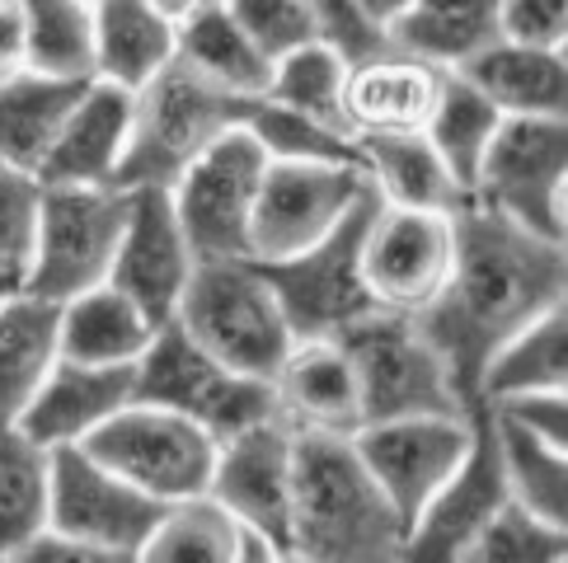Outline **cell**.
<instances>
[{"label": "cell", "instance_id": "6da1fadb", "mask_svg": "<svg viewBox=\"0 0 568 563\" xmlns=\"http://www.w3.org/2000/svg\"><path fill=\"white\" fill-rule=\"evenodd\" d=\"M559 300H568L564 239L536 235L489 207L465 203L456 212V254L446 287L414 319L446 357L460 395L484 405L479 371L489 352Z\"/></svg>", "mask_w": 568, "mask_h": 563}, {"label": "cell", "instance_id": "5bb4252c", "mask_svg": "<svg viewBox=\"0 0 568 563\" xmlns=\"http://www.w3.org/2000/svg\"><path fill=\"white\" fill-rule=\"evenodd\" d=\"M475 413H479V405L460 409V413L381 418V422H362L353 432L362 465L372 470L381 493L390 498V508L399 512L404 535H409L414 516L428 508V498L460 465V455L475 437Z\"/></svg>", "mask_w": 568, "mask_h": 563}, {"label": "cell", "instance_id": "836d02e7", "mask_svg": "<svg viewBox=\"0 0 568 563\" xmlns=\"http://www.w3.org/2000/svg\"><path fill=\"white\" fill-rule=\"evenodd\" d=\"M498 123H503V113L470 85V80L456 75V71L442 75V90L433 99L428 123H423V136L433 141L442 165L456 174V184L465 193H470V184H475L479 160H484V151H489Z\"/></svg>", "mask_w": 568, "mask_h": 563}, {"label": "cell", "instance_id": "83f0119b", "mask_svg": "<svg viewBox=\"0 0 568 563\" xmlns=\"http://www.w3.org/2000/svg\"><path fill=\"white\" fill-rule=\"evenodd\" d=\"M94 6V75L141 90L174 62V14L155 0H90Z\"/></svg>", "mask_w": 568, "mask_h": 563}, {"label": "cell", "instance_id": "484cf974", "mask_svg": "<svg viewBox=\"0 0 568 563\" xmlns=\"http://www.w3.org/2000/svg\"><path fill=\"white\" fill-rule=\"evenodd\" d=\"M141 559L151 563H282L268 540H258L221 508L212 493H193L165 502L151 540L141 545Z\"/></svg>", "mask_w": 568, "mask_h": 563}, {"label": "cell", "instance_id": "e0dca14e", "mask_svg": "<svg viewBox=\"0 0 568 563\" xmlns=\"http://www.w3.org/2000/svg\"><path fill=\"white\" fill-rule=\"evenodd\" d=\"M128 193H132L128 221H123V235H118L109 282L123 296H132L155 325H165V319H174L179 300H184V287L197 268V254L174 216L170 188L146 184V188H128Z\"/></svg>", "mask_w": 568, "mask_h": 563}, {"label": "cell", "instance_id": "d4e9b609", "mask_svg": "<svg viewBox=\"0 0 568 563\" xmlns=\"http://www.w3.org/2000/svg\"><path fill=\"white\" fill-rule=\"evenodd\" d=\"M174 62L235 99L263 94L268 66H273L268 57L254 48V38L235 24L226 0H202V6L174 19Z\"/></svg>", "mask_w": 568, "mask_h": 563}, {"label": "cell", "instance_id": "ee69618b", "mask_svg": "<svg viewBox=\"0 0 568 563\" xmlns=\"http://www.w3.org/2000/svg\"><path fill=\"white\" fill-rule=\"evenodd\" d=\"M503 38L540 48H564L568 38V0H503L498 6Z\"/></svg>", "mask_w": 568, "mask_h": 563}, {"label": "cell", "instance_id": "c3c4849f", "mask_svg": "<svg viewBox=\"0 0 568 563\" xmlns=\"http://www.w3.org/2000/svg\"><path fill=\"white\" fill-rule=\"evenodd\" d=\"M10 287H19V277H14V273H0V296H6Z\"/></svg>", "mask_w": 568, "mask_h": 563}, {"label": "cell", "instance_id": "d590c367", "mask_svg": "<svg viewBox=\"0 0 568 563\" xmlns=\"http://www.w3.org/2000/svg\"><path fill=\"white\" fill-rule=\"evenodd\" d=\"M348 66L343 57L311 38V43H301L292 52L273 57L268 66V85H263V99H273L282 109H296L306 117H320V123H329L338 132H348L343 123V90H348Z\"/></svg>", "mask_w": 568, "mask_h": 563}, {"label": "cell", "instance_id": "7c38bea8", "mask_svg": "<svg viewBox=\"0 0 568 563\" xmlns=\"http://www.w3.org/2000/svg\"><path fill=\"white\" fill-rule=\"evenodd\" d=\"M263 165L268 151L245 127H231L179 170L170 203L197 258H250V216Z\"/></svg>", "mask_w": 568, "mask_h": 563}, {"label": "cell", "instance_id": "5b68a950", "mask_svg": "<svg viewBox=\"0 0 568 563\" xmlns=\"http://www.w3.org/2000/svg\"><path fill=\"white\" fill-rule=\"evenodd\" d=\"M132 371H136V399L193 418L197 428L212 432L216 441L245 432L254 422L282 418L268 380L226 367V361L212 357L179 319H165V325L151 334V344L136 357Z\"/></svg>", "mask_w": 568, "mask_h": 563}, {"label": "cell", "instance_id": "603a6c76", "mask_svg": "<svg viewBox=\"0 0 568 563\" xmlns=\"http://www.w3.org/2000/svg\"><path fill=\"white\" fill-rule=\"evenodd\" d=\"M456 75L470 80L503 117H568L564 48L494 38V43L479 48L470 62H460Z\"/></svg>", "mask_w": 568, "mask_h": 563}, {"label": "cell", "instance_id": "e575fe53", "mask_svg": "<svg viewBox=\"0 0 568 563\" xmlns=\"http://www.w3.org/2000/svg\"><path fill=\"white\" fill-rule=\"evenodd\" d=\"M489 428L498 441L507 498L521 502L526 512L555 521V526H568V460H564V451L531 432H521L517 422L498 418L494 409H489Z\"/></svg>", "mask_w": 568, "mask_h": 563}, {"label": "cell", "instance_id": "52a82bcc", "mask_svg": "<svg viewBox=\"0 0 568 563\" xmlns=\"http://www.w3.org/2000/svg\"><path fill=\"white\" fill-rule=\"evenodd\" d=\"M123 184H43L33 249L19 268V287L48 300H71L109 282L113 249L128 221Z\"/></svg>", "mask_w": 568, "mask_h": 563}, {"label": "cell", "instance_id": "4dcf8cb0", "mask_svg": "<svg viewBox=\"0 0 568 563\" xmlns=\"http://www.w3.org/2000/svg\"><path fill=\"white\" fill-rule=\"evenodd\" d=\"M498 6L503 0H414L390 24V43L442 71H456L479 48L503 38Z\"/></svg>", "mask_w": 568, "mask_h": 563}, {"label": "cell", "instance_id": "4fadbf2b", "mask_svg": "<svg viewBox=\"0 0 568 563\" xmlns=\"http://www.w3.org/2000/svg\"><path fill=\"white\" fill-rule=\"evenodd\" d=\"M367 193V174L353 160H268L250 216V258H287L334 231Z\"/></svg>", "mask_w": 568, "mask_h": 563}, {"label": "cell", "instance_id": "3957f363", "mask_svg": "<svg viewBox=\"0 0 568 563\" xmlns=\"http://www.w3.org/2000/svg\"><path fill=\"white\" fill-rule=\"evenodd\" d=\"M174 319L226 367L263 380H273L296 344L254 258H197Z\"/></svg>", "mask_w": 568, "mask_h": 563}, {"label": "cell", "instance_id": "8d00e7d4", "mask_svg": "<svg viewBox=\"0 0 568 563\" xmlns=\"http://www.w3.org/2000/svg\"><path fill=\"white\" fill-rule=\"evenodd\" d=\"M29 33V71L90 80L94 75V6L90 0H19Z\"/></svg>", "mask_w": 568, "mask_h": 563}, {"label": "cell", "instance_id": "2e32d148", "mask_svg": "<svg viewBox=\"0 0 568 563\" xmlns=\"http://www.w3.org/2000/svg\"><path fill=\"white\" fill-rule=\"evenodd\" d=\"M292 474H296L292 422L268 418L216 441V465L207 484V493L221 508L245 531L268 540L282 563L292 559Z\"/></svg>", "mask_w": 568, "mask_h": 563}, {"label": "cell", "instance_id": "7a4b0ae2", "mask_svg": "<svg viewBox=\"0 0 568 563\" xmlns=\"http://www.w3.org/2000/svg\"><path fill=\"white\" fill-rule=\"evenodd\" d=\"M292 559L301 563H395L404 521L362 465L353 437L292 428Z\"/></svg>", "mask_w": 568, "mask_h": 563}, {"label": "cell", "instance_id": "9c48e42d", "mask_svg": "<svg viewBox=\"0 0 568 563\" xmlns=\"http://www.w3.org/2000/svg\"><path fill=\"white\" fill-rule=\"evenodd\" d=\"M99 465L123 474L128 484L151 493L155 502H179L193 493H207L216 465V437L202 432L193 418L174 413L165 405H132L118 409L90 441H80Z\"/></svg>", "mask_w": 568, "mask_h": 563}, {"label": "cell", "instance_id": "f6af8a7d", "mask_svg": "<svg viewBox=\"0 0 568 563\" xmlns=\"http://www.w3.org/2000/svg\"><path fill=\"white\" fill-rule=\"evenodd\" d=\"M29 71V33H24V6L0 0V80Z\"/></svg>", "mask_w": 568, "mask_h": 563}, {"label": "cell", "instance_id": "681fc988", "mask_svg": "<svg viewBox=\"0 0 568 563\" xmlns=\"http://www.w3.org/2000/svg\"><path fill=\"white\" fill-rule=\"evenodd\" d=\"M0 273H6V268H0Z\"/></svg>", "mask_w": 568, "mask_h": 563}, {"label": "cell", "instance_id": "8992f818", "mask_svg": "<svg viewBox=\"0 0 568 563\" xmlns=\"http://www.w3.org/2000/svg\"><path fill=\"white\" fill-rule=\"evenodd\" d=\"M348 352L362 390V422L414 418V413H460L475 409L460 395L452 367L414 315L367 310L343 334H334Z\"/></svg>", "mask_w": 568, "mask_h": 563}, {"label": "cell", "instance_id": "60d3db41", "mask_svg": "<svg viewBox=\"0 0 568 563\" xmlns=\"http://www.w3.org/2000/svg\"><path fill=\"white\" fill-rule=\"evenodd\" d=\"M306 14L315 38L329 43L343 62H362V57H376L390 48V33L367 14L362 0H306Z\"/></svg>", "mask_w": 568, "mask_h": 563}, {"label": "cell", "instance_id": "ffe728a7", "mask_svg": "<svg viewBox=\"0 0 568 563\" xmlns=\"http://www.w3.org/2000/svg\"><path fill=\"white\" fill-rule=\"evenodd\" d=\"M132 136V90L90 75L38 165L43 184H118Z\"/></svg>", "mask_w": 568, "mask_h": 563}, {"label": "cell", "instance_id": "ba28073f", "mask_svg": "<svg viewBox=\"0 0 568 563\" xmlns=\"http://www.w3.org/2000/svg\"><path fill=\"white\" fill-rule=\"evenodd\" d=\"M372 212H376V193L367 184V193L348 207V216L334 231H324L315 245L287 258H268V264L254 258L263 277H268L282 315H287L292 338H334L353 319L376 310L367 282H362V239H367Z\"/></svg>", "mask_w": 568, "mask_h": 563}, {"label": "cell", "instance_id": "277c9868", "mask_svg": "<svg viewBox=\"0 0 568 563\" xmlns=\"http://www.w3.org/2000/svg\"><path fill=\"white\" fill-rule=\"evenodd\" d=\"M250 99H235L226 90L197 80L179 62L155 71L146 85L132 90V136L118 170L123 188H170L179 170L197 160L216 136L240 127Z\"/></svg>", "mask_w": 568, "mask_h": 563}, {"label": "cell", "instance_id": "74e56055", "mask_svg": "<svg viewBox=\"0 0 568 563\" xmlns=\"http://www.w3.org/2000/svg\"><path fill=\"white\" fill-rule=\"evenodd\" d=\"M240 127L268 151V160H353L357 165V141L348 132H338V127L296 113V109H282L263 94H254L245 104Z\"/></svg>", "mask_w": 568, "mask_h": 563}, {"label": "cell", "instance_id": "ac0fdd59", "mask_svg": "<svg viewBox=\"0 0 568 563\" xmlns=\"http://www.w3.org/2000/svg\"><path fill=\"white\" fill-rule=\"evenodd\" d=\"M503 502H507V484H503L498 441H494V428H489V409L479 405L470 447H465L452 479L428 498V508L414 516L399 559L465 563V550L475 545V535L489 526V516L503 508Z\"/></svg>", "mask_w": 568, "mask_h": 563}, {"label": "cell", "instance_id": "44dd1931", "mask_svg": "<svg viewBox=\"0 0 568 563\" xmlns=\"http://www.w3.org/2000/svg\"><path fill=\"white\" fill-rule=\"evenodd\" d=\"M442 66L404 48H385L348 66V90H343V123L348 136H385V132H423L442 90Z\"/></svg>", "mask_w": 568, "mask_h": 563}, {"label": "cell", "instance_id": "1f68e13d", "mask_svg": "<svg viewBox=\"0 0 568 563\" xmlns=\"http://www.w3.org/2000/svg\"><path fill=\"white\" fill-rule=\"evenodd\" d=\"M80 85L85 80L43 75V71H19L10 80H0V160L38 174Z\"/></svg>", "mask_w": 568, "mask_h": 563}, {"label": "cell", "instance_id": "4316f807", "mask_svg": "<svg viewBox=\"0 0 568 563\" xmlns=\"http://www.w3.org/2000/svg\"><path fill=\"white\" fill-rule=\"evenodd\" d=\"M62 306L24 287L0 296V418H19L43 376L62 361Z\"/></svg>", "mask_w": 568, "mask_h": 563}, {"label": "cell", "instance_id": "d6986e66", "mask_svg": "<svg viewBox=\"0 0 568 563\" xmlns=\"http://www.w3.org/2000/svg\"><path fill=\"white\" fill-rule=\"evenodd\" d=\"M136 399V371L132 367H90V361H57L43 376V386L29 395L19 409V428H24L38 447H80L90 441L104 422Z\"/></svg>", "mask_w": 568, "mask_h": 563}, {"label": "cell", "instance_id": "cb8c5ba5", "mask_svg": "<svg viewBox=\"0 0 568 563\" xmlns=\"http://www.w3.org/2000/svg\"><path fill=\"white\" fill-rule=\"evenodd\" d=\"M357 165L367 174L372 193L390 207L414 212H460L470 193L456 184V174L442 165L433 141L423 132H385L357 136Z\"/></svg>", "mask_w": 568, "mask_h": 563}, {"label": "cell", "instance_id": "f35d334b", "mask_svg": "<svg viewBox=\"0 0 568 563\" xmlns=\"http://www.w3.org/2000/svg\"><path fill=\"white\" fill-rule=\"evenodd\" d=\"M568 559V526H555L521 502L507 498L489 516V526L465 550V563H564Z\"/></svg>", "mask_w": 568, "mask_h": 563}, {"label": "cell", "instance_id": "7dc6e473", "mask_svg": "<svg viewBox=\"0 0 568 563\" xmlns=\"http://www.w3.org/2000/svg\"><path fill=\"white\" fill-rule=\"evenodd\" d=\"M155 6L165 10V14H174V19H179V14H189L193 6H202V0H155Z\"/></svg>", "mask_w": 568, "mask_h": 563}, {"label": "cell", "instance_id": "d6a6232c", "mask_svg": "<svg viewBox=\"0 0 568 563\" xmlns=\"http://www.w3.org/2000/svg\"><path fill=\"white\" fill-rule=\"evenodd\" d=\"M48 479L52 451L0 418V559H19V550L48 526Z\"/></svg>", "mask_w": 568, "mask_h": 563}, {"label": "cell", "instance_id": "b9f144b4", "mask_svg": "<svg viewBox=\"0 0 568 563\" xmlns=\"http://www.w3.org/2000/svg\"><path fill=\"white\" fill-rule=\"evenodd\" d=\"M226 10L235 14V24L254 38V48L268 57V62L315 38L306 0H226Z\"/></svg>", "mask_w": 568, "mask_h": 563}, {"label": "cell", "instance_id": "ab89813d", "mask_svg": "<svg viewBox=\"0 0 568 563\" xmlns=\"http://www.w3.org/2000/svg\"><path fill=\"white\" fill-rule=\"evenodd\" d=\"M38 207H43V178L24 165L0 160V268L14 277L33 249Z\"/></svg>", "mask_w": 568, "mask_h": 563}, {"label": "cell", "instance_id": "7bdbcfd3", "mask_svg": "<svg viewBox=\"0 0 568 563\" xmlns=\"http://www.w3.org/2000/svg\"><path fill=\"white\" fill-rule=\"evenodd\" d=\"M498 418L517 422L521 432H531L550 447L568 451V395L564 390H521V395H507L489 405Z\"/></svg>", "mask_w": 568, "mask_h": 563}, {"label": "cell", "instance_id": "7402d4cb", "mask_svg": "<svg viewBox=\"0 0 568 563\" xmlns=\"http://www.w3.org/2000/svg\"><path fill=\"white\" fill-rule=\"evenodd\" d=\"M277 413L306 432H343L362 428V390L357 371L338 338H296L292 352L273 371Z\"/></svg>", "mask_w": 568, "mask_h": 563}, {"label": "cell", "instance_id": "8fae6325", "mask_svg": "<svg viewBox=\"0 0 568 563\" xmlns=\"http://www.w3.org/2000/svg\"><path fill=\"white\" fill-rule=\"evenodd\" d=\"M165 502L141 493L123 474L85 451V447H57L52 479H48V526L85 545L99 563L141 559V545L151 540Z\"/></svg>", "mask_w": 568, "mask_h": 563}, {"label": "cell", "instance_id": "f546056e", "mask_svg": "<svg viewBox=\"0 0 568 563\" xmlns=\"http://www.w3.org/2000/svg\"><path fill=\"white\" fill-rule=\"evenodd\" d=\"M521 390H568V300L526 319L489 352L479 371V399L521 395Z\"/></svg>", "mask_w": 568, "mask_h": 563}, {"label": "cell", "instance_id": "30bf717a", "mask_svg": "<svg viewBox=\"0 0 568 563\" xmlns=\"http://www.w3.org/2000/svg\"><path fill=\"white\" fill-rule=\"evenodd\" d=\"M568 117H503L470 184V203L564 239Z\"/></svg>", "mask_w": 568, "mask_h": 563}, {"label": "cell", "instance_id": "f1b7e54d", "mask_svg": "<svg viewBox=\"0 0 568 563\" xmlns=\"http://www.w3.org/2000/svg\"><path fill=\"white\" fill-rule=\"evenodd\" d=\"M62 357L90 361V367H136L146 352L151 334L160 329L155 319L123 296L113 282H99L90 291H75L62 300Z\"/></svg>", "mask_w": 568, "mask_h": 563}, {"label": "cell", "instance_id": "bcb514c9", "mask_svg": "<svg viewBox=\"0 0 568 563\" xmlns=\"http://www.w3.org/2000/svg\"><path fill=\"white\" fill-rule=\"evenodd\" d=\"M362 6H367V14L376 19V24H381L385 33H390V24H395V19H399L404 10L414 6V0H362Z\"/></svg>", "mask_w": 568, "mask_h": 563}, {"label": "cell", "instance_id": "9a60e30c", "mask_svg": "<svg viewBox=\"0 0 568 563\" xmlns=\"http://www.w3.org/2000/svg\"><path fill=\"white\" fill-rule=\"evenodd\" d=\"M456 254V212H414L376 197L362 239V282L376 310L423 315L446 287Z\"/></svg>", "mask_w": 568, "mask_h": 563}]
</instances>
